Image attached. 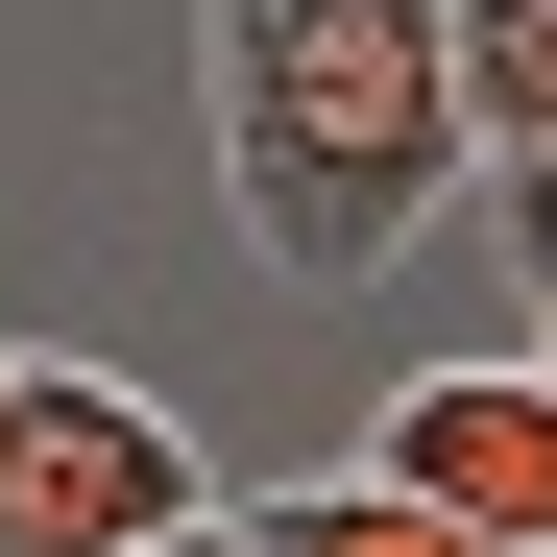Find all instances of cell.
<instances>
[{"instance_id":"cell-1","label":"cell","mask_w":557,"mask_h":557,"mask_svg":"<svg viewBox=\"0 0 557 557\" xmlns=\"http://www.w3.org/2000/svg\"><path fill=\"white\" fill-rule=\"evenodd\" d=\"M195 73H219V219L292 267V292L412 267V219L460 195L436 0H195Z\"/></svg>"},{"instance_id":"cell-2","label":"cell","mask_w":557,"mask_h":557,"mask_svg":"<svg viewBox=\"0 0 557 557\" xmlns=\"http://www.w3.org/2000/svg\"><path fill=\"white\" fill-rule=\"evenodd\" d=\"M219 485L122 363H0V557H170Z\"/></svg>"},{"instance_id":"cell-3","label":"cell","mask_w":557,"mask_h":557,"mask_svg":"<svg viewBox=\"0 0 557 557\" xmlns=\"http://www.w3.org/2000/svg\"><path fill=\"white\" fill-rule=\"evenodd\" d=\"M339 485H388V509L460 533V557H557V412H533V363H412V388L363 412Z\"/></svg>"},{"instance_id":"cell-4","label":"cell","mask_w":557,"mask_h":557,"mask_svg":"<svg viewBox=\"0 0 557 557\" xmlns=\"http://www.w3.org/2000/svg\"><path fill=\"white\" fill-rule=\"evenodd\" d=\"M460 73V170H557V0H436Z\"/></svg>"},{"instance_id":"cell-5","label":"cell","mask_w":557,"mask_h":557,"mask_svg":"<svg viewBox=\"0 0 557 557\" xmlns=\"http://www.w3.org/2000/svg\"><path fill=\"white\" fill-rule=\"evenodd\" d=\"M243 557H460V533H412L388 485H267V509H219Z\"/></svg>"},{"instance_id":"cell-6","label":"cell","mask_w":557,"mask_h":557,"mask_svg":"<svg viewBox=\"0 0 557 557\" xmlns=\"http://www.w3.org/2000/svg\"><path fill=\"white\" fill-rule=\"evenodd\" d=\"M485 243H509V292L557 315V170H485Z\"/></svg>"},{"instance_id":"cell-7","label":"cell","mask_w":557,"mask_h":557,"mask_svg":"<svg viewBox=\"0 0 557 557\" xmlns=\"http://www.w3.org/2000/svg\"><path fill=\"white\" fill-rule=\"evenodd\" d=\"M170 557H243V533H219V509H195V533H170Z\"/></svg>"},{"instance_id":"cell-8","label":"cell","mask_w":557,"mask_h":557,"mask_svg":"<svg viewBox=\"0 0 557 557\" xmlns=\"http://www.w3.org/2000/svg\"><path fill=\"white\" fill-rule=\"evenodd\" d=\"M533 412H557V339H533Z\"/></svg>"},{"instance_id":"cell-9","label":"cell","mask_w":557,"mask_h":557,"mask_svg":"<svg viewBox=\"0 0 557 557\" xmlns=\"http://www.w3.org/2000/svg\"><path fill=\"white\" fill-rule=\"evenodd\" d=\"M0 363H25V339H0Z\"/></svg>"}]
</instances>
